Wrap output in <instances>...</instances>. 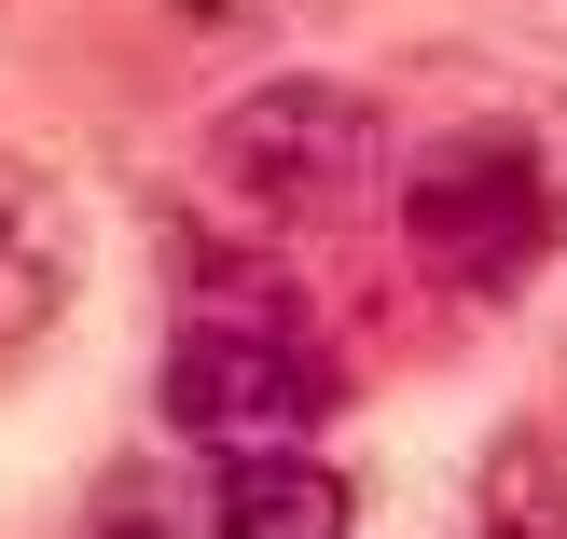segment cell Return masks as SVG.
Here are the masks:
<instances>
[{"label":"cell","mask_w":567,"mask_h":539,"mask_svg":"<svg viewBox=\"0 0 567 539\" xmlns=\"http://www.w3.org/2000/svg\"><path fill=\"white\" fill-rule=\"evenodd\" d=\"M554 236L567 221H554V180H540V138L526 125H457V138H430V153L402 166V249H415V277L457 291V304L526 291Z\"/></svg>","instance_id":"3957f363"},{"label":"cell","mask_w":567,"mask_h":539,"mask_svg":"<svg viewBox=\"0 0 567 539\" xmlns=\"http://www.w3.org/2000/svg\"><path fill=\"white\" fill-rule=\"evenodd\" d=\"M166 429L208 443V457H249V443H305L332 415V346L291 304V277H221V291L181 304L166 332Z\"/></svg>","instance_id":"6da1fadb"},{"label":"cell","mask_w":567,"mask_h":539,"mask_svg":"<svg viewBox=\"0 0 567 539\" xmlns=\"http://www.w3.org/2000/svg\"><path fill=\"white\" fill-rule=\"evenodd\" d=\"M208 194L264 236H332L388 194V111L332 70H277L208 125Z\"/></svg>","instance_id":"7a4b0ae2"},{"label":"cell","mask_w":567,"mask_h":539,"mask_svg":"<svg viewBox=\"0 0 567 539\" xmlns=\"http://www.w3.org/2000/svg\"><path fill=\"white\" fill-rule=\"evenodd\" d=\"M485 539H567V457L540 429H513L485 457Z\"/></svg>","instance_id":"8992f818"},{"label":"cell","mask_w":567,"mask_h":539,"mask_svg":"<svg viewBox=\"0 0 567 539\" xmlns=\"http://www.w3.org/2000/svg\"><path fill=\"white\" fill-rule=\"evenodd\" d=\"M55 304H70V208L0 166V346L55 332Z\"/></svg>","instance_id":"5b68a950"},{"label":"cell","mask_w":567,"mask_h":539,"mask_svg":"<svg viewBox=\"0 0 567 539\" xmlns=\"http://www.w3.org/2000/svg\"><path fill=\"white\" fill-rule=\"evenodd\" d=\"M360 498L332 457L305 443H249V457H208V539H347Z\"/></svg>","instance_id":"277c9868"},{"label":"cell","mask_w":567,"mask_h":539,"mask_svg":"<svg viewBox=\"0 0 567 539\" xmlns=\"http://www.w3.org/2000/svg\"><path fill=\"white\" fill-rule=\"evenodd\" d=\"M526 138H540V180H554V221H567V111H526Z\"/></svg>","instance_id":"52a82bcc"}]
</instances>
